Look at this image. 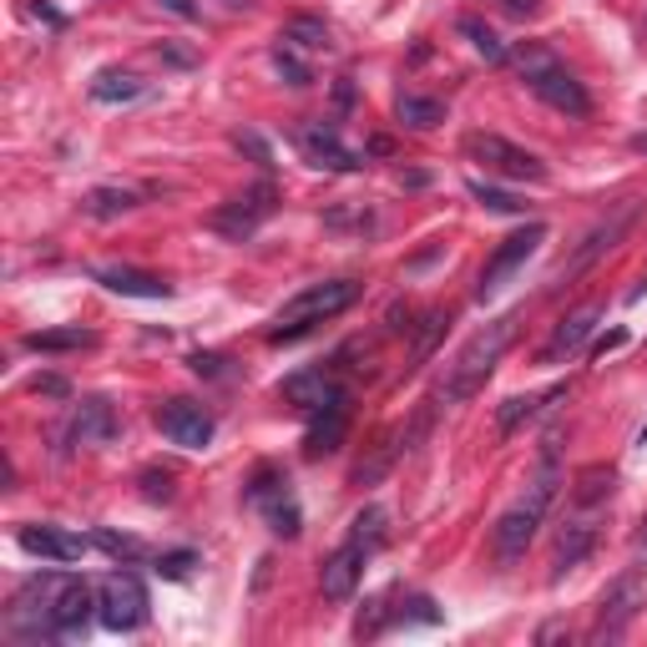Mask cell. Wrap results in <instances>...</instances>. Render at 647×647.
Returning <instances> with one entry per match:
<instances>
[{"label": "cell", "mask_w": 647, "mask_h": 647, "mask_svg": "<svg viewBox=\"0 0 647 647\" xmlns=\"http://www.w3.org/2000/svg\"><path fill=\"white\" fill-rule=\"evenodd\" d=\"M511 339H516V314H506V319H491L485 329H475V334L456 350V359L445 365V384H441L445 405L471 399L475 390L491 380V369H496V359L506 354V344H511Z\"/></svg>", "instance_id": "obj_1"}, {"label": "cell", "mask_w": 647, "mask_h": 647, "mask_svg": "<svg viewBox=\"0 0 647 647\" xmlns=\"http://www.w3.org/2000/svg\"><path fill=\"white\" fill-rule=\"evenodd\" d=\"M551 496H557V466H551V451H546L536 481L527 485V496L516 500L511 511H500L496 527H491V551H496L500 567H511V561L527 557V546L536 542V527H542V516H546V506H551Z\"/></svg>", "instance_id": "obj_2"}, {"label": "cell", "mask_w": 647, "mask_h": 647, "mask_svg": "<svg viewBox=\"0 0 647 647\" xmlns=\"http://www.w3.org/2000/svg\"><path fill=\"white\" fill-rule=\"evenodd\" d=\"M359 299V283L354 279H324V283H309V289H299L289 304L279 309V319H274V329H268V344H289V339L309 334L314 324L334 319V314H344Z\"/></svg>", "instance_id": "obj_3"}, {"label": "cell", "mask_w": 647, "mask_h": 647, "mask_svg": "<svg viewBox=\"0 0 647 647\" xmlns=\"http://www.w3.org/2000/svg\"><path fill=\"white\" fill-rule=\"evenodd\" d=\"M148 587L132 572H106L97 582V622L106 633H137L148 622Z\"/></svg>", "instance_id": "obj_4"}, {"label": "cell", "mask_w": 647, "mask_h": 647, "mask_svg": "<svg viewBox=\"0 0 647 647\" xmlns=\"http://www.w3.org/2000/svg\"><path fill=\"white\" fill-rule=\"evenodd\" d=\"M466 157L481 162L485 173L511 177V182H546V162L536 157V152H527V148H516V142H506V137H496V132H471V137H466Z\"/></svg>", "instance_id": "obj_5"}, {"label": "cell", "mask_w": 647, "mask_h": 647, "mask_svg": "<svg viewBox=\"0 0 647 647\" xmlns=\"http://www.w3.org/2000/svg\"><path fill=\"white\" fill-rule=\"evenodd\" d=\"M249 500L268 516V531H274V536L294 542L299 527H304V516H299V500H294V491H289V475H283L279 466H258V471H253Z\"/></svg>", "instance_id": "obj_6"}, {"label": "cell", "mask_w": 647, "mask_h": 647, "mask_svg": "<svg viewBox=\"0 0 647 647\" xmlns=\"http://www.w3.org/2000/svg\"><path fill=\"white\" fill-rule=\"evenodd\" d=\"M274 207H279V188L274 182H253V188H243L233 198V203H223L218 213H213V228H218L223 238H233V243H243V238L258 233V223L274 218Z\"/></svg>", "instance_id": "obj_7"}, {"label": "cell", "mask_w": 647, "mask_h": 647, "mask_svg": "<svg viewBox=\"0 0 647 647\" xmlns=\"http://www.w3.org/2000/svg\"><path fill=\"white\" fill-rule=\"evenodd\" d=\"M542 243H546V223H527L521 233L506 238V243L491 253V264L481 268V299L500 294V289H506V279H511V274L527 264V258H536V249H542Z\"/></svg>", "instance_id": "obj_8"}, {"label": "cell", "mask_w": 647, "mask_h": 647, "mask_svg": "<svg viewBox=\"0 0 647 647\" xmlns=\"http://www.w3.org/2000/svg\"><path fill=\"white\" fill-rule=\"evenodd\" d=\"M157 430L173 445H182V451H203V445L213 441L218 420H213L198 399H162L157 405Z\"/></svg>", "instance_id": "obj_9"}, {"label": "cell", "mask_w": 647, "mask_h": 647, "mask_svg": "<svg viewBox=\"0 0 647 647\" xmlns=\"http://www.w3.org/2000/svg\"><path fill=\"white\" fill-rule=\"evenodd\" d=\"M527 87L536 91V97H542V102L551 106V112H561V117H587V112H592L587 87H582V81H576V76L567 72L561 61H551L546 72H536V76L527 81Z\"/></svg>", "instance_id": "obj_10"}, {"label": "cell", "mask_w": 647, "mask_h": 647, "mask_svg": "<svg viewBox=\"0 0 647 647\" xmlns=\"http://www.w3.org/2000/svg\"><path fill=\"white\" fill-rule=\"evenodd\" d=\"M643 602H647L643 576H637V572L618 576V582L602 592V607H597V637H618L622 627L643 612Z\"/></svg>", "instance_id": "obj_11"}, {"label": "cell", "mask_w": 647, "mask_h": 647, "mask_svg": "<svg viewBox=\"0 0 647 647\" xmlns=\"http://www.w3.org/2000/svg\"><path fill=\"white\" fill-rule=\"evenodd\" d=\"M299 152H304L314 167H329V173H359V167H365V157L344 148V137H339L329 122L299 127Z\"/></svg>", "instance_id": "obj_12"}, {"label": "cell", "mask_w": 647, "mask_h": 647, "mask_svg": "<svg viewBox=\"0 0 647 647\" xmlns=\"http://www.w3.org/2000/svg\"><path fill=\"white\" fill-rule=\"evenodd\" d=\"M633 218H637V203H622V207H618V213H612V218H607V223H597V228H592V233H587V243L576 249V258H572V264H561L557 283L576 279L582 268H592V264H597V258H602V253H612V249H618V243H622V233L633 228Z\"/></svg>", "instance_id": "obj_13"}, {"label": "cell", "mask_w": 647, "mask_h": 647, "mask_svg": "<svg viewBox=\"0 0 647 647\" xmlns=\"http://www.w3.org/2000/svg\"><path fill=\"white\" fill-rule=\"evenodd\" d=\"M344 435H350V390H344V395H334L329 405H319V410L309 415V435H304V456H309V460L334 456L339 445H344Z\"/></svg>", "instance_id": "obj_14"}, {"label": "cell", "mask_w": 647, "mask_h": 647, "mask_svg": "<svg viewBox=\"0 0 647 647\" xmlns=\"http://www.w3.org/2000/svg\"><path fill=\"white\" fill-rule=\"evenodd\" d=\"M602 324V304L592 299V304H582V309H572L567 319L551 329V339L542 344V365H561V359H572L582 344L592 339V329Z\"/></svg>", "instance_id": "obj_15"}, {"label": "cell", "mask_w": 647, "mask_h": 647, "mask_svg": "<svg viewBox=\"0 0 647 647\" xmlns=\"http://www.w3.org/2000/svg\"><path fill=\"white\" fill-rule=\"evenodd\" d=\"M15 542H21V551H30V557H41V561H81L97 546L91 536H72V531H61V527H21Z\"/></svg>", "instance_id": "obj_16"}, {"label": "cell", "mask_w": 647, "mask_h": 647, "mask_svg": "<svg viewBox=\"0 0 647 647\" xmlns=\"http://www.w3.org/2000/svg\"><path fill=\"white\" fill-rule=\"evenodd\" d=\"M365 561H369V551L354 542H344L334 557H324V567H319L324 597H329V602H350L354 587H359V576H365Z\"/></svg>", "instance_id": "obj_17"}, {"label": "cell", "mask_w": 647, "mask_h": 647, "mask_svg": "<svg viewBox=\"0 0 647 647\" xmlns=\"http://www.w3.org/2000/svg\"><path fill=\"white\" fill-rule=\"evenodd\" d=\"M334 395H344V384L334 380V365L299 369V375H289V380H283V399H289L294 410H304V415H314L319 405H329Z\"/></svg>", "instance_id": "obj_18"}, {"label": "cell", "mask_w": 647, "mask_h": 647, "mask_svg": "<svg viewBox=\"0 0 647 647\" xmlns=\"http://www.w3.org/2000/svg\"><path fill=\"white\" fill-rule=\"evenodd\" d=\"M91 279L122 299H173V283H162L157 274H142V268H122V264L91 268Z\"/></svg>", "instance_id": "obj_19"}, {"label": "cell", "mask_w": 647, "mask_h": 647, "mask_svg": "<svg viewBox=\"0 0 647 647\" xmlns=\"http://www.w3.org/2000/svg\"><path fill=\"white\" fill-rule=\"evenodd\" d=\"M112 435H117V410H112V399H102V395L81 399L76 415H72V441L76 445H106Z\"/></svg>", "instance_id": "obj_20"}, {"label": "cell", "mask_w": 647, "mask_h": 647, "mask_svg": "<svg viewBox=\"0 0 647 647\" xmlns=\"http://www.w3.org/2000/svg\"><path fill=\"white\" fill-rule=\"evenodd\" d=\"M592 546H597V521H592V516H572V521H567V527H561V536H557V582L567 572H572V567H582V561L592 557Z\"/></svg>", "instance_id": "obj_21"}, {"label": "cell", "mask_w": 647, "mask_h": 647, "mask_svg": "<svg viewBox=\"0 0 647 647\" xmlns=\"http://www.w3.org/2000/svg\"><path fill=\"white\" fill-rule=\"evenodd\" d=\"M142 91H148V81H142V76H132V72H117V66H106V72L91 76V97H97L102 106L137 102Z\"/></svg>", "instance_id": "obj_22"}, {"label": "cell", "mask_w": 647, "mask_h": 647, "mask_svg": "<svg viewBox=\"0 0 647 647\" xmlns=\"http://www.w3.org/2000/svg\"><path fill=\"white\" fill-rule=\"evenodd\" d=\"M91 344H97V334H91V329H81V324H72V329H36V334H26V350H36V354L91 350Z\"/></svg>", "instance_id": "obj_23"}, {"label": "cell", "mask_w": 647, "mask_h": 647, "mask_svg": "<svg viewBox=\"0 0 647 647\" xmlns=\"http://www.w3.org/2000/svg\"><path fill=\"white\" fill-rule=\"evenodd\" d=\"M395 117L405 122V127H415V132H430V127L445 122V102L441 97H410V91H405L395 102Z\"/></svg>", "instance_id": "obj_24"}, {"label": "cell", "mask_w": 647, "mask_h": 647, "mask_svg": "<svg viewBox=\"0 0 647 647\" xmlns=\"http://www.w3.org/2000/svg\"><path fill=\"white\" fill-rule=\"evenodd\" d=\"M561 395H567V384H551L546 395H511V399H506V405H500V410H496V426H500V435H511V430L521 426V420H531V415L542 410L546 399H561Z\"/></svg>", "instance_id": "obj_25"}, {"label": "cell", "mask_w": 647, "mask_h": 647, "mask_svg": "<svg viewBox=\"0 0 647 647\" xmlns=\"http://www.w3.org/2000/svg\"><path fill=\"white\" fill-rule=\"evenodd\" d=\"M384 536H390V516H384L380 506H365V511H359V516L350 521V542H354V546H365L369 557H375V551L384 546Z\"/></svg>", "instance_id": "obj_26"}, {"label": "cell", "mask_w": 647, "mask_h": 647, "mask_svg": "<svg viewBox=\"0 0 647 647\" xmlns=\"http://www.w3.org/2000/svg\"><path fill=\"white\" fill-rule=\"evenodd\" d=\"M81 207H87V218H122V213L137 207V192L132 188H91L87 198H81Z\"/></svg>", "instance_id": "obj_27"}, {"label": "cell", "mask_w": 647, "mask_h": 647, "mask_svg": "<svg viewBox=\"0 0 647 647\" xmlns=\"http://www.w3.org/2000/svg\"><path fill=\"white\" fill-rule=\"evenodd\" d=\"M460 36H466V41L475 46V51H481L485 61H491V66H500V61L511 56V46L500 41L496 30L485 26V21H475V15H460Z\"/></svg>", "instance_id": "obj_28"}, {"label": "cell", "mask_w": 647, "mask_h": 647, "mask_svg": "<svg viewBox=\"0 0 647 647\" xmlns=\"http://www.w3.org/2000/svg\"><path fill=\"white\" fill-rule=\"evenodd\" d=\"M471 198L485 207V213H506V218H521V213H527V203H521L516 192H506V188H491V182H481V177H475V182H471Z\"/></svg>", "instance_id": "obj_29"}, {"label": "cell", "mask_w": 647, "mask_h": 647, "mask_svg": "<svg viewBox=\"0 0 647 647\" xmlns=\"http://www.w3.org/2000/svg\"><path fill=\"white\" fill-rule=\"evenodd\" d=\"M283 41L304 46V51H329V26L314 21V15H294V21L283 26Z\"/></svg>", "instance_id": "obj_30"}, {"label": "cell", "mask_w": 647, "mask_h": 647, "mask_svg": "<svg viewBox=\"0 0 647 647\" xmlns=\"http://www.w3.org/2000/svg\"><path fill=\"white\" fill-rule=\"evenodd\" d=\"M612 485H618V475L607 471V466H592V471L576 475V506H597V500L612 496Z\"/></svg>", "instance_id": "obj_31"}, {"label": "cell", "mask_w": 647, "mask_h": 647, "mask_svg": "<svg viewBox=\"0 0 647 647\" xmlns=\"http://www.w3.org/2000/svg\"><path fill=\"white\" fill-rule=\"evenodd\" d=\"M91 542L102 546L112 561H142V557H148V546L137 542V536H122V531H97Z\"/></svg>", "instance_id": "obj_32"}, {"label": "cell", "mask_w": 647, "mask_h": 647, "mask_svg": "<svg viewBox=\"0 0 647 647\" xmlns=\"http://www.w3.org/2000/svg\"><path fill=\"white\" fill-rule=\"evenodd\" d=\"M506 61H516V66H521V76H527V81H531V76H536V72H546V66H551V61H557V56H551L546 46L527 41V46H516V51H511V56H506Z\"/></svg>", "instance_id": "obj_33"}, {"label": "cell", "mask_w": 647, "mask_h": 647, "mask_svg": "<svg viewBox=\"0 0 647 647\" xmlns=\"http://www.w3.org/2000/svg\"><path fill=\"white\" fill-rule=\"evenodd\" d=\"M274 66H279V76L289 81V87H309V81H314L309 66H304V61H299L289 46H274Z\"/></svg>", "instance_id": "obj_34"}, {"label": "cell", "mask_w": 647, "mask_h": 647, "mask_svg": "<svg viewBox=\"0 0 647 647\" xmlns=\"http://www.w3.org/2000/svg\"><path fill=\"white\" fill-rule=\"evenodd\" d=\"M384 618H390L384 597H369L365 612H359V622H354V637H380L384 633Z\"/></svg>", "instance_id": "obj_35"}, {"label": "cell", "mask_w": 647, "mask_h": 647, "mask_svg": "<svg viewBox=\"0 0 647 647\" xmlns=\"http://www.w3.org/2000/svg\"><path fill=\"white\" fill-rule=\"evenodd\" d=\"M192 567H198V557H192V551H167V557H157V567H152V572L167 576V582H182Z\"/></svg>", "instance_id": "obj_36"}, {"label": "cell", "mask_w": 647, "mask_h": 647, "mask_svg": "<svg viewBox=\"0 0 647 647\" xmlns=\"http://www.w3.org/2000/svg\"><path fill=\"white\" fill-rule=\"evenodd\" d=\"M188 365H192V375H203V380H223V375H228V359L213 350H198Z\"/></svg>", "instance_id": "obj_37"}, {"label": "cell", "mask_w": 647, "mask_h": 647, "mask_svg": "<svg viewBox=\"0 0 647 647\" xmlns=\"http://www.w3.org/2000/svg\"><path fill=\"white\" fill-rule=\"evenodd\" d=\"M399 618L415 622V627H435V622H441V612H435V602H430V597H410V607H405Z\"/></svg>", "instance_id": "obj_38"}, {"label": "cell", "mask_w": 647, "mask_h": 647, "mask_svg": "<svg viewBox=\"0 0 647 647\" xmlns=\"http://www.w3.org/2000/svg\"><path fill=\"white\" fill-rule=\"evenodd\" d=\"M233 142H238V152H249V157L258 162V167H274V152H268V142H264L258 132H238Z\"/></svg>", "instance_id": "obj_39"}, {"label": "cell", "mask_w": 647, "mask_h": 647, "mask_svg": "<svg viewBox=\"0 0 647 647\" xmlns=\"http://www.w3.org/2000/svg\"><path fill=\"white\" fill-rule=\"evenodd\" d=\"M142 496L148 500H173V475L167 471H142Z\"/></svg>", "instance_id": "obj_40"}, {"label": "cell", "mask_w": 647, "mask_h": 647, "mask_svg": "<svg viewBox=\"0 0 647 647\" xmlns=\"http://www.w3.org/2000/svg\"><path fill=\"white\" fill-rule=\"evenodd\" d=\"M36 390H41V395H51V399H72V384L61 380V375H41V380H36Z\"/></svg>", "instance_id": "obj_41"}, {"label": "cell", "mask_w": 647, "mask_h": 647, "mask_svg": "<svg viewBox=\"0 0 647 647\" xmlns=\"http://www.w3.org/2000/svg\"><path fill=\"white\" fill-rule=\"evenodd\" d=\"M622 344H627V334H622V329H612V334H607V339H597V354H607V350H622Z\"/></svg>", "instance_id": "obj_42"}, {"label": "cell", "mask_w": 647, "mask_h": 647, "mask_svg": "<svg viewBox=\"0 0 647 647\" xmlns=\"http://www.w3.org/2000/svg\"><path fill=\"white\" fill-rule=\"evenodd\" d=\"M511 15H536V0H500Z\"/></svg>", "instance_id": "obj_43"}, {"label": "cell", "mask_w": 647, "mask_h": 647, "mask_svg": "<svg viewBox=\"0 0 647 647\" xmlns=\"http://www.w3.org/2000/svg\"><path fill=\"white\" fill-rule=\"evenodd\" d=\"M167 11H177V15H182V21H192V15H198V11H192V5H188V0H167Z\"/></svg>", "instance_id": "obj_44"}, {"label": "cell", "mask_w": 647, "mask_h": 647, "mask_svg": "<svg viewBox=\"0 0 647 647\" xmlns=\"http://www.w3.org/2000/svg\"><path fill=\"white\" fill-rule=\"evenodd\" d=\"M633 152H647V132H643V137H633Z\"/></svg>", "instance_id": "obj_45"}, {"label": "cell", "mask_w": 647, "mask_h": 647, "mask_svg": "<svg viewBox=\"0 0 647 647\" xmlns=\"http://www.w3.org/2000/svg\"><path fill=\"white\" fill-rule=\"evenodd\" d=\"M643 546H647V531H643Z\"/></svg>", "instance_id": "obj_46"}]
</instances>
